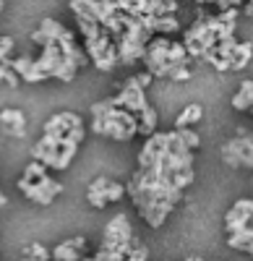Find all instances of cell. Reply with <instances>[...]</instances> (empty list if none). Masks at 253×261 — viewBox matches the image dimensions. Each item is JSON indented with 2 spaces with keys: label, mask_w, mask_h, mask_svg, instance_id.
Here are the masks:
<instances>
[{
  "label": "cell",
  "mask_w": 253,
  "mask_h": 261,
  "mask_svg": "<svg viewBox=\"0 0 253 261\" xmlns=\"http://www.w3.org/2000/svg\"><path fill=\"white\" fill-rule=\"evenodd\" d=\"M73 128H83L81 118L76 113H58L52 115L47 123H45V134H52V136H66L68 130Z\"/></svg>",
  "instance_id": "obj_8"
},
{
  "label": "cell",
  "mask_w": 253,
  "mask_h": 261,
  "mask_svg": "<svg viewBox=\"0 0 253 261\" xmlns=\"http://www.w3.org/2000/svg\"><path fill=\"white\" fill-rule=\"evenodd\" d=\"M133 81H136V84L141 86V89H146V86L152 84V76H149V73L144 71V73H136V76H133Z\"/></svg>",
  "instance_id": "obj_26"
},
{
  "label": "cell",
  "mask_w": 253,
  "mask_h": 261,
  "mask_svg": "<svg viewBox=\"0 0 253 261\" xmlns=\"http://www.w3.org/2000/svg\"><path fill=\"white\" fill-rule=\"evenodd\" d=\"M21 261H34V258H26V256H24V258H21Z\"/></svg>",
  "instance_id": "obj_29"
},
{
  "label": "cell",
  "mask_w": 253,
  "mask_h": 261,
  "mask_svg": "<svg viewBox=\"0 0 253 261\" xmlns=\"http://www.w3.org/2000/svg\"><path fill=\"white\" fill-rule=\"evenodd\" d=\"M250 39L248 42H238L235 45V50H233V55H230V71H240V68H245V65L250 63Z\"/></svg>",
  "instance_id": "obj_12"
},
{
  "label": "cell",
  "mask_w": 253,
  "mask_h": 261,
  "mask_svg": "<svg viewBox=\"0 0 253 261\" xmlns=\"http://www.w3.org/2000/svg\"><path fill=\"white\" fill-rule=\"evenodd\" d=\"M173 209H175V206H170V204H149V206L138 209V214L144 217L146 222H149V227H159L167 217H170Z\"/></svg>",
  "instance_id": "obj_10"
},
{
  "label": "cell",
  "mask_w": 253,
  "mask_h": 261,
  "mask_svg": "<svg viewBox=\"0 0 253 261\" xmlns=\"http://www.w3.org/2000/svg\"><path fill=\"white\" fill-rule=\"evenodd\" d=\"M0 125L3 128H26V118L16 107H6V110H0Z\"/></svg>",
  "instance_id": "obj_16"
},
{
  "label": "cell",
  "mask_w": 253,
  "mask_h": 261,
  "mask_svg": "<svg viewBox=\"0 0 253 261\" xmlns=\"http://www.w3.org/2000/svg\"><path fill=\"white\" fill-rule=\"evenodd\" d=\"M32 63H34L32 55H18V58H8V68H11V71L18 76V81H21V76L32 68Z\"/></svg>",
  "instance_id": "obj_17"
},
{
  "label": "cell",
  "mask_w": 253,
  "mask_h": 261,
  "mask_svg": "<svg viewBox=\"0 0 253 261\" xmlns=\"http://www.w3.org/2000/svg\"><path fill=\"white\" fill-rule=\"evenodd\" d=\"M78 261H94V258H87V256H83V258H78Z\"/></svg>",
  "instance_id": "obj_28"
},
{
  "label": "cell",
  "mask_w": 253,
  "mask_h": 261,
  "mask_svg": "<svg viewBox=\"0 0 253 261\" xmlns=\"http://www.w3.org/2000/svg\"><path fill=\"white\" fill-rule=\"evenodd\" d=\"M92 128L99 136H110L115 141H131L136 136V115L118 110V107H107L99 118H94Z\"/></svg>",
  "instance_id": "obj_1"
},
{
  "label": "cell",
  "mask_w": 253,
  "mask_h": 261,
  "mask_svg": "<svg viewBox=\"0 0 253 261\" xmlns=\"http://www.w3.org/2000/svg\"><path fill=\"white\" fill-rule=\"evenodd\" d=\"M0 11H3V3H0Z\"/></svg>",
  "instance_id": "obj_30"
},
{
  "label": "cell",
  "mask_w": 253,
  "mask_h": 261,
  "mask_svg": "<svg viewBox=\"0 0 253 261\" xmlns=\"http://www.w3.org/2000/svg\"><path fill=\"white\" fill-rule=\"evenodd\" d=\"M188 261H204V258H199V256H193V258H188Z\"/></svg>",
  "instance_id": "obj_27"
},
{
  "label": "cell",
  "mask_w": 253,
  "mask_h": 261,
  "mask_svg": "<svg viewBox=\"0 0 253 261\" xmlns=\"http://www.w3.org/2000/svg\"><path fill=\"white\" fill-rule=\"evenodd\" d=\"M83 248H87V238L76 235V238H71V241L55 246L50 251V258H55V261H78V258H83Z\"/></svg>",
  "instance_id": "obj_7"
},
{
  "label": "cell",
  "mask_w": 253,
  "mask_h": 261,
  "mask_svg": "<svg viewBox=\"0 0 253 261\" xmlns=\"http://www.w3.org/2000/svg\"><path fill=\"white\" fill-rule=\"evenodd\" d=\"M89 204H92L94 209H104V206H107L104 196H102V193H97V191H89Z\"/></svg>",
  "instance_id": "obj_24"
},
{
  "label": "cell",
  "mask_w": 253,
  "mask_h": 261,
  "mask_svg": "<svg viewBox=\"0 0 253 261\" xmlns=\"http://www.w3.org/2000/svg\"><path fill=\"white\" fill-rule=\"evenodd\" d=\"M250 214H253V201L250 199H240L233 209L224 214V232H238L243 227L250 225Z\"/></svg>",
  "instance_id": "obj_6"
},
{
  "label": "cell",
  "mask_w": 253,
  "mask_h": 261,
  "mask_svg": "<svg viewBox=\"0 0 253 261\" xmlns=\"http://www.w3.org/2000/svg\"><path fill=\"white\" fill-rule=\"evenodd\" d=\"M94 65H97L99 71H107V73H110V71L115 68V65H118V53H115V45H110V47H107V53H104V55H102V58H99Z\"/></svg>",
  "instance_id": "obj_19"
},
{
  "label": "cell",
  "mask_w": 253,
  "mask_h": 261,
  "mask_svg": "<svg viewBox=\"0 0 253 261\" xmlns=\"http://www.w3.org/2000/svg\"><path fill=\"white\" fill-rule=\"evenodd\" d=\"M26 258H34V261H50V251L42 246V243H32L26 251H24Z\"/></svg>",
  "instance_id": "obj_21"
},
{
  "label": "cell",
  "mask_w": 253,
  "mask_h": 261,
  "mask_svg": "<svg viewBox=\"0 0 253 261\" xmlns=\"http://www.w3.org/2000/svg\"><path fill=\"white\" fill-rule=\"evenodd\" d=\"M133 238V227L128 222V217L125 214H115L110 225L104 227L102 232V251H118L120 246H125Z\"/></svg>",
  "instance_id": "obj_3"
},
{
  "label": "cell",
  "mask_w": 253,
  "mask_h": 261,
  "mask_svg": "<svg viewBox=\"0 0 253 261\" xmlns=\"http://www.w3.org/2000/svg\"><path fill=\"white\" fill-rule=\"evenodd\" d=\"M222 157L227 165H233V167H248L253 165V144L250 139H230L224 146H222Z\"/></svg>",
  "instance_id": "obj_5"
},
{
  "label": "cell",
  "mask_w": 253,
  "mask_h": 261,
  "mask_svg": "<svg viewBox=\"0 0 253 261\" xmlns=\"http://www.w3.org/2000/svg\"><path fill=\"white\" fill-rule=\"evenodd\" d=\"M89 191L102 193L107 204H110V201H120L123 196H125V186H123V183H115V180H107V178H97V180L89 186Z\"/></svg>",
  "instance_id": "obj_9"
},
{
  "label": "cell",
  "mask_w": 253,
  "mask_h": 261,
  "mask_svg": "<svg viewBox=\"0 0 253 261\" xmlns=\"http://www.w3.org/2000/svg\"><path fill=\"white\" fill-rule=\"evenodd\" d=\"M250 105H253V81L248 79V81L240 84L238 94L233 97V107H235V110H240V113H245V110H250Z\"/></svg>",
  "instance_id": "obj_14"
},
{
  "label": "cell",
  "mask_w": 253,
  "mask_h": 261,
  "mask_svg": "<svg viewBox=\"0 0 253 261\" xmlns=\"http://www.w3.org/2000/svg\"><path fill=\"white\" fill-rule=\"evenodd\" d=\"M42 178H47V167L32 160V165L26 167V172H24V178H21V180H26V183H37V180H42Z\"/></svg>",
  "instance_id": "obj_18"
},
{
  "label": "cell",
  "mask_w": 253,
  "mask_h": 261,
  "mask_svg": "<svg viewBox=\"0 0 253 261\" xmlns=\"http://www.w3.org/2000/svg\"><path fill=\"white\" fill-rule=\"evenodd\" d=\"M136 134H141V136H146L149 139L152 134H157V110L149 105L144 113H138L136 115Z\"/></svg>",
  "instance_id": "obj_11"
},
{
  "label": "cell",
  "mask_w": 253,
  "mask_h": 261,
  "mask_svg": "<svg viewBox=\"0 0 253 261\" xmlns=\"http://www.w3.org/2000/svg\"><path fill=\"white\" fill-rule=\"evenodd\" d=\"M167 79H173V81H188V79H191V68H188V65H173Z\"/></svg>",
  "instance_id": "obj_22"
},
{
  "label": "cell",
  "mask_w": 253,
  "mask_h": 261,
  "mask_svg": "<svg viewBox=\"0 0 253 261\" xmlns=\"http://www.w3.org/2000/svg\"><path fill=\"white\" fill-rule=\"evenodd\" d=\"M201 115H204L201 105H188L185 110L178 115V120H175V130H183V128H191V125H196V123L201 120Z\"/></svg>",
  "instance_id": "obj_15"
},
{
  "label": "cell",
  "mask_w": 253,
  "mask_h": 261,
  "mask_svg": "<svg viewBox=\"0 0 253 261\" xmlns=\"http://www.w3.org/2000/svg\"><path fill=\"white\" fill-rule=\"evenodd\" d=\"M146 258H149V248H146L144 243H138V246H136V248L128 253V256L123 258V261H146Z\"/></svg>",
  "instance_id": "obj_23"
},
{
  "label": "cell",
  "mask_w": 253,
  "mask_h": 261,
  "mask_svg": "<svg viewBox=\"0 0 253 261\" xmlns=\"http://www.w3.org/2000/svg\"><path fill=\"white\" fill-rule=\"evenodd\" d=\"M178 134V139L185 144V149H199V144H201V136L196 134V130H191V128H183V130H175Z\"/></svg>",
  "instance_id": "obj_20"
},
{
  "label": "cell",
  "mask_w": 253,
  "mask_h": 261,
  "mask_svg": "<svg viewBox=\"0 0 253 261\" xmlns=\"http://www.w3.org/2000/svg\"><path fill=\"white\" fill-rule=\"evenodd\" d=\"M107 102H110V107H118V110H125L131 115H138V113H144L146 107H149V99H146L141 86L133 81V76L125 79V84L120 86V92L115 97H110Z\"/></svg>",
  "instance_id": "obj_2"
},
{
  "label": "cell",
  "mask_w": 253,
  "mask_h": 261,
  "mask_svg": "<svg viewBox=\"0 0 253 261\" xmlns=\"http://www.w3.org/2000/svg\"><path fill=\"white\" fill-rule=\"evenodd\" d=\"M32 42H37V45H39V47H47V45H50V42H52V39H50V37H47L45 32H42V29H37V32L32 34Z\"/></svg>",
  "instance_id": "obj_25"
},
{
  "label": "cell",
  "mask_w": 253,
  "mask_h": 261,
  "mask_svg": "<svg viewBox=\"0 0 253 261\" xmlns=\"http://www.w3.org/2000/svg\"><path fill=\"white\" fill-rule=\"evenodd\" d=\"M18 188L24 191V196H26L29 201H34V204H42V206L52 204V199H55V196H58V193H63V183L52 180L50 175H47V178H42V180H37V183L18 180Z\"/></svg>",
  "instance_id": "obj_4"
},
{
  "label": "cell",
  "mask_w": 253,
  "mask_h": 261,
  "mask_svg": "<svg viewBox=\"0 0 253 261\" xmlns=\"http://www.w3.org/2000/svg\"><path fill=\"white\" fill-rule=\"evenodd\" d=\"M250 241H253L250 225L243 227V230H238V232H230V235H227V246L235 248V251H248V253H250Z\"/></svg>",
  "instance_id": "obj_13"
}]
</instances>
